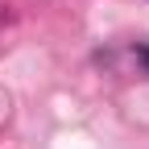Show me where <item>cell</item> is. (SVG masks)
I'll use <instances>...</instances> for the list:
<instances>
[{
  "label": "cell",
  "instance_id": "6da1fadb",
  "mask_svg": "<svg viewBox=\"0 0 149 149\" xmlns=\"http://www.w3.org/2000/svg\"><path fill=\"white\" fill-rule=\"evenodd\" d=\"M137 58H141V66L149 70V46H137Z\"/></svg>",
  "mask_w": 149,
  "mask_h": 149
}]
</instances>
